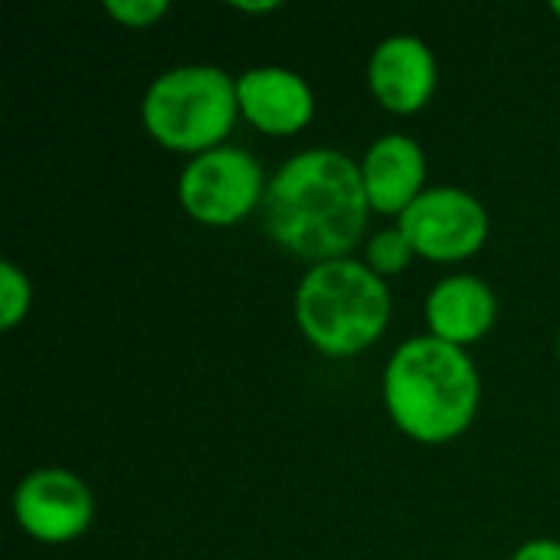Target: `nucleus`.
Returning a JSON list of instances; mask_svg holds the SVG:
<instances>
[{
  "label": "nucleus",
  "mask_w": 560,
  "mask_h": 560,
  "mask_svg": "<svg viewBox=\"0 0 560 560\" xmlns=\"http://www.w3.org/2000/svg\"><path fill=\"white\" fill-rule=\"evenodd\" d=\"M364 174L331 148L295 154L269 184L266 223L285 249L328 259L351 249L368 223Z\"/></svg>",
  "instance_id": "1"
},
{
  "label": "nucleus",
  "mask_w": 560,
  "mask_h": 560,
  "mask_svg": "<svg viewBox=\"0 0 560 560\" xmlns=\"http://www.w3.org/2000/svg\"><path fill=\"white\" fill-rule=\"evenodd\" d=\"M384 394L400 430L423 443L463 433L479 404V377L459 345L413 338L387 364Z\"/></svg>",
  "instance_id": "2"
},
{
  "label": "nucleus",
  "mask_w": 560,
  "mask_h": 560,
  "mask_svg": "<svg viewBox=\"0 0 560 560\" xmlns=\"http://www.w3.org/2000/svg\"><path fill=\"white\" fill-rule=\"evenodd\" d=\"M390 292L361 262H322L299 289V322L328 354L368 348L387 325Z\"/></svg>",
  "instance_id": "3"
},
{
  "label": "nucleus",
  "mask_w": 560,
  "mask_h": 560,
  "mask_svg": "<svg viewBox=\"0 0 560 560\" xmlns=\"http://www.w3.org/2000/svg\"><path fill=\"white\" fill-rule=\"evenodd\" d=\"M236 102L240 95L226 72L213 66H180L148 89L144 121L167 148L200 151L230 131Z\"/></svg>",
  "instance_id": "4"
},
{
  "label": "nucleus",
  "mask_w": 560,
  "mask_h": 560,
  "mask_svg": "<svg viewBox=\"0 0 560 560\" xmlns=\"http://www.w3.org/2000/svg\"><path fill=\"white\" fill-rule=\"evenodd\" d=\"M262 171L243 148H210L180 177L184 207L203 223H233L256 207Z\"/></svg>",
  "instance_id": "5"
},
{
  "label": "nucleus",
  "mask_w": 560,
  "mask_h": 560,
  "mask_svg": "<svg viewBox=\"0 0 560 560\" xmlns=\"http://www.w3.org/2000/svg\"><path fill=\"white\" fill-rule=\"evenodd\" d=\"M486 210L476 197L440 187L420 194L404 213L400 230L430 259H463L486 240Z\"/></svg>",
  "instance_id": "6"
},
{
  "label": "nucleus",
  "mask_w": 560,
  "mask_h": 560,
  "mask_svg": "<svg viewBox=\"0 0 560 560\" xmlns=\"http://www.w3.org/2000/svg\"><path fill=\"white\" fill-rule=\"evenodd\" d=\"M16 518L43 541H66L85 532L92 518V495L72 472L39 469L16 489Z\"/></svg>",
  "instance_id": "7"
},
{
  "label": "nucleus",
  "mask_w": 560,
  "mask_h": 560,
  "mask_svg": "<svg viewBox=\"0 0 560 560\" xmlns=\"http://www.w3.org/2000/svg\"><path fill=\"white\" fill-rule=\"evenodd\" d=\"M371 85L377 98L394 112L420 108L436 82L433 52L417 36H390L371 56Z\"/></svg>",
  "instance_id": "8"
},
{
  "label": "nucleus",
  "mask_w": 560,
  "mask_h": 560,
  "mask_svg": "<svg viewBox=\"0 0 560 560\" xmlns=\"http://www.w3.org/2000/svg\"><path fill=\"white\" fill-rule=\"evenodd\" d=\"M236 95L246 118L272 135H289L312 118V89L302 75L279 66L249 69L240 75Z\"/></svg>",
  "instance_id": "9"
},
{
  "label": "nucleus",
  "mask_w": 560,
  "mask_h": 560,
  "mask_svg": "<svg viewBox=\"0 0 560 560\" xmlns=\"http://www.w3.org/2000/svg\"><path fill=\"white\" fill-rule=\"evenodd\" d=\"M364 187L368 200L381 213H404L417 197L427 174L423 151L413 138L387 135L381 138L364 161Z\"/></svg>",
  "instance_id": "10"
},
{
  "label": "nucleus",
  "mask_w": 560,
  "mask_h": 560,
  "mask_svg": "<svg viewBox=\"0 0 560 560\" xmlns=\"http://www.w3.org/2000/svg\"><path fill=\"white\" fill-rule=\"evenodd\" d=\"M427 315H430L436 338L450 345H466L489 331L495 318V295L489 292L482 279L453 276L433 289L427 302Z\"/></svg>",
  "instance_id": "11"
},
{
  "label": "nucleus",
  "mask_w": 560,
  "mask_h": 560,
  "mask_svg": "<svg viewBox=\"0 0 560 560\" xmlns=\"http://www.w3.org/2000/svg\"><path fill=\"white\" fill-rule=\"evenodd\" d=\"M30 305V282L13 262H0V325L10 328Z\"/></svg>",
  "instance_id": "12"
},
{
  "label": "nucleus",
  "mask_w": 560,
  "mask_h": 560,
  "mask_svg": "<svg viewBox=\"0 0 560 560\" xmlns=\"http://www.w3.org/2000/svg\"><path fill=\"white\" fill-rule=\"evenodd\" d=\"M413 253V243L404 236V230H384L371 240L368 246V262L377 269V272H397L407 266Z\"/></svg>",
  "instance_id": "13"
},
{
  "label": "nucleus",
  "mask_w": 560,
  "mask_h": 560,
  "mask_svg": "<svg viewBox=\"0 0 560 560\" xmlns=\"http://www.w3.org/2000/svg\"><path fill=\"white\" fill-rule=\"evenodd\" d=\"M105 7L128 26H148L167 10V0H105Z\"/></svg>",
  "instance_id": "14"
},
{
  "label": "nucleus",
  "mask_w": 560,
  "mask_h": 560,
  "mask_svg": "<svg viewBox=\"0 0 560 560\" xmlns=\"http://www.w3.org/2000/svg\"><path fill=\"white\" fill-rule=\"evenodd\" d=\"M515 560H560V545H555V541H532L515 555Z\"/></svg>",
  "instance_id": "15"
},
{
  "label": "nucleus",
  "mask_w": 560,
  "mask_h": 560,
  "mask_svg": "<svg viewBox=\"0 0 560 560\" xmlns=\"http://www.w3.org/2000/svg\"><path fill=\"white\" fill-rule=\"evenodd\" d=\"M233 7L236 10H272L276 0H266V3H259V0H233Z\"/></svg>",
  "instance_id": "16"
},
{
  "label": "nucleus",
  "mask_w": 560,
  "mask_h": 560,
  "mask_svg": "<svg viewBox=\"0 0 560 560\" xmlns=\"http://www.w3.org/2000/svg\"><path fill=\"white\" fill-rule=\"evenodd\" d=\"M551 7H555V13H558V16H560V0H555V3H551Z\"/></svg>",
  "instance_id": "17"
}]
</instances>
